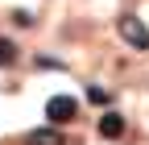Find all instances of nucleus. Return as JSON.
Wrapping results in <instances>:
<instances>
[{
  "mask_svg": "<svg viewBox=\"0 0 149 145\" xmlns=\"http://www.w3.org/2000/svg\"><path fill=\"white\" fill-rule=\"evenodd\" d=\"M25 145H66V137L54 129V124H46V129H33V133H25Z\"/></svg>",
  "mask_w": 149,
  "mask_h": 145,
  "instance_id": "obj_4",
  "label": "nucleus"
},
{
  "mask_svg": "<svg viewBox=\"0 0 149 145\" xmlns=\"http://www.w3.org/2000/svg\"><path fill=\"white\" fill-rule=\"evenodd\" d=\"M116 33L133 46V50H149V29H145V21L141 17H133V13H124L120 21H116Z\"/></svg>",
  "mask_w": 149,
  "mask_h": 145,
  "instance_id": "obj_1",
  "label": "nucleus"
},
{
  "mask_svg": "<svg viewBox=\"0 0 149 145\" xmlns=\"http://www.w3.org/2000/svg\"><path fill=\"white\" fill-rule=\"evenodd\" d=\"M74 112H79V104H74L70 96H50V100H46V116H50V124L74 120Z\"/></svg>",
  "mask_w": 149,
  "mask_h": 145,
  "instance_id": "obj_2",
  "label": "nucleus"
},
{
  "mask_svg": "<svg viewBox=\"0 0 149 145\" xmlns=\"http://www.w3.org/2000/svg\"><path fill=\"white\" fill-rule=\"evenodd\" d=\"M17 54H21V50H17L8 38H0V66H13V62H17Z\"/></svg>",
  "mask_w": 149,
  "mask_h": 145,
  "instance_id": "obj_5",
  "label": "nucleus"
},
{
  "mask_svg": "<svg viewBox=\"0 0 149 145\" xmlns=\"http://www.w3.org/2000/svg\"><path fill=\"white\" fill-rule=\"evenodd\" d=\"M124 133H128V120H124L120 112H104V116H100V137L116 141V137H124Z\"/></svg>",
  "mask_w": 149,
  "mask_h": 145,
  "instance_id": "obj_3",
  "label": "nucleus"
},
{
  "mask_svg": "<svg viewBox=\"0 0 149 145\" xmlns=\"http://www.w3.org/2000/svg\"><path fill=\"white\" fill-rule=\"evenodd\" d=\"M13 25H21V29H29V25H33V13H21V8H17V13H13Z\"/></svg>",
  "mask_w": 149,
  "mask_h": 145,
  "instance_id": "obj_6",
  "label": "nucleus"
},
{
  "mask_svg": "<svg viewBox=\"0 0 149 145\" xmlns=\"http://www.w3.org/2000/svg\"><path fill=\"white\" fill-rule=\"evenodd\" d=\"M87 96H91V100H95V104H108V100H112V96L104 91V87H91V91H87Z\"/></svg>",
  "mask_w": 149,
  "mask_h": 145,
  "instance_id": "obj_7",
  "label": "nucleus"
}]
</instances>
